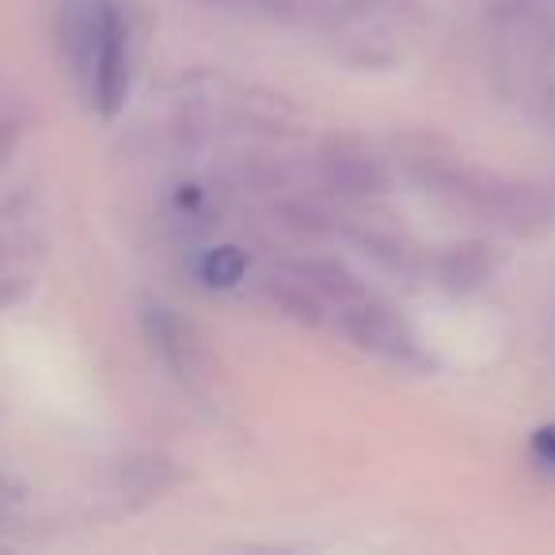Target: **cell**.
<instances>
[{
    "label": "cell",
    "instance_id": "obj_1",
    "mask_svg": "<svg viewBox=\"0 0 555 555\" xmlns=\"http://www.w3.org/2000/svg\"><path fill=\"white\" fill-rule=\"evenodd\" d=\"M415 176L438 198L453 202L464 214L479 217V221H491L509 232H537L544 224H552L555 217V202L540 186L499 176V171L476 168V164L423 156V160H415Z\"/></svg>",
    "mask_w": 555,
    "mask_h": 555
},
{
    "label": "cell",
    "instance_id": "obj_11",
    "mask_svg": "<svg viewBox=\"0 0 555 555\" xmlns=\"http://www.w3.org/2000/svg\"><path fill=\"white\" fill-rule=\"evenodd\" d=\"M198 274H202V282H206V286L232 289L236 282H244V274H247V255L240 251V247H232V244L214 247V251L202 255Z\"/></svg>",
    "mask_w": 555,
    "mask_h": 555
},
{
    "label": "cell",
    "instance_id": "obj_10",
    "mask_svg": "<svg viewBox=\"0 0 555 555\" xmlns=\"http://www.w3.org/2000/svg\"><path fill=\"white\" fill-rule=\"evenodd\" d=\"M179 483V468L168 456H130L118 468V487L126 494H138V499H160L164 491Z\"/></svg>",
    "mask_w": 555,
    "mask_h": 555
},
{
    "label": "cell",
    "instance_id": "obj_3",
    "mask_svg": "<svg viewBox=\"0 0 555 555\" xmlns=\"http://www.w3.org/2000/svg\"><path fill=\"white\" fill-rule=\"evenodd\" d=\"M141 327H145L149 347L156 350L164 365L176 373L183 385L206 388L217 373V358L209 350V339L194 320L183 312L168 309V305H145L141 309Z\"/></svg>",
    "mask_w": 555,
    "mask_h": 555
},
{
    "label": "cell",
    "instance_id": "obj_4",
    "mask_svg": "<svg viewBox=\"0 0 555 555\" xmlns=\"http://www.w3.org/2000/svg\"><path fill=\"white\" fill-rule=\"evenodd\" d=\"M103 4V27H100V50H95V69H92V95L95 111L103 118H115L122 111L126 95H130V16H126L122 0H100Z\"/></svg>",
    "mask_w": 555,
    "mask_h": 555
},
{
    "label": "cell",
    "instance_id": "obj_7",
    "mask_svg": "<svg viewBox=\"0 0 555 555\" xmlns=\"http://www.w3.org/2000/svg\"><path fill=\"white\" fill-rule=\"evenodd\" d=\"M499 274V251L487 240H461L430 259V282L446 294H476Z\"/></svg>",
    "mask_w": 555,
    "mask_h": 555
},
{
    "label": "cell",
    "instance_id": "obj_2",
    "mask_svg": "<svg viewBox=\"0 0 555 555\" xmlns=\"http://www.w3.org/2000/svg\"><path fill=\"white\" fill-rule=\"evenodd\" d=\"M339 327L358 350L388 365H400V370H426L430 365V354L423 350V339L411 327V320L385 297L365 294L354 305L339 309Z\"/></svg>",
    "mask_w": 555,
    "mask_h": 555
},
{
    "label": "cell",
    "instance_id": "obj_13",
    "mask_svg": "<svg viewBox=\"0 0 555 555\" xmlns=\"http://www.w3.org/2000/svg\"><path fill=\"white\" fill-rule=\"evenodd\" d=\"M532 453H537L544 464H555V423L540 426V430L532 434Z\"/></svg>",
    "mask_w": 555,
    "mask_h": 555
},
{
    "label": "cell",
    "instance_id": "obj_12",
    "mask_svg": "<svg viewBox=\"0 0 555 555\" xmlns=\"http://www.w3.org/2000/svg\"><path fill=\"white\" fill-rule=\"evenodd\" d=\"M282 214L289 217V229L297 232V236H309V240H320V236H327L332 232V224H327V217L324 214H317L312 206H286Z\"/></svg>",
    "mask_w": 555,
    "mask_h": 555
},
{
    "label": "cell",
    "instance_id": "obj_8",
    "mask_svg": "<svg viewBox=\"0 0 555 555\" xmlns=\"http://www.w3.org/2000/svg\"><path fill=\"white\" fill-rule=\"evenodd\" d=\"M294 274L301 278L320 301L335 305V309H347V305H354L358 297L370 294V289L362 286V278H358L350 267H343L339 259H301L294 267Z\"/></svg>",
    "mask_w": 555,
    "mask_h": 555
},
{
    "label": "cell",
    "instance_id": "obj_5",
    "mask_svg": "<svg viewBox=\"0 0 555 555\" xmlns=\"http://www.w3.org/2000/svg\"><path fill=\"white\" fill-rule=\"evenodd\" d=\"M320 176L343 198H377L388 191L392 176L380 153L358 133H327L320 145Z\"/></svg>",
    "mask_w": 555,
    "mask_h": 555
},
{
    "label": "cell",
    "instance_id": "obj_9",
    "mask_svg": "<svg viewBox=\"0 0 555 555\" xmlns=\"http://www.w3.org/2000/svg\"><path fill=\"white\" fill-rule=\"evenodd\" d=\"M262 297H267V301L274 305L278 312H286L289 320H297V324H305V327H320V324H324V309H327V305L320 301V297L312 294V289L305 286L297 274L267 278V282H262Z\"/></svg>",
    "mask_w": 555,
    "mask_h": 555
},
{
    "label": "cell",
    "instance_id": "obj_6",
    "mask_svg": "<svg viewBox=\"0 0 555 555\" xmlns=\"http://www.w3.org/2000/svg\"><path fill=\"white\" fill-rule=\"evenodd\" d=\"M100 27H103V4L100 0H62L57 4V50L77 85L88 92L95 69V50H100Z\"/></svg>",
    "mask_w": 555,
    "mask_h": 555
},
{
    "label": "cell",
    "instance_id": "obj_14",
    "mask_svg": "<svg viewBox=\"0 0 555 555\" xmlns=\"http://www.w3.org/2000/svg\"><path fill=\"white\" fill-rule=\"evenodd\" d=\"M209 4H247V0H209Z\"/></svg>",
    "mask_w": 555,
    "mask_h": 555
}]
</instances>
